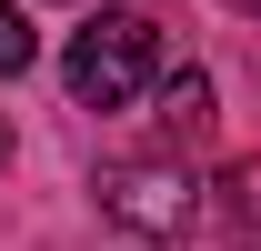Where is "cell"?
<instances>
[{
	"instance_id": "cell-1",
	"label": "cell",
	"mask_w": 261,
	"mask_h": 251,
	"mask_svg": "<svg viewBox=\"0 0 261 251\" xmlns=\"http://www.w3.org/2000/svg\"><path fill=\"white\" fill-rule=\"evenodd\" d=\"M151 70H161V31H151L141 10H100V20H81V31H70L61 81H70V101H81V111H130V101L151 91Z\"/></svg>"
},
{
	"instance_id": "cell-2",
	"label": "cell",
	"mask_w": 261,
	"mask_h": 251,
	"mask_svg": "<svg viewBox=\"0 0 261 251\" xmlns=\"http://www.w3.org/2000/svg\"><path fill=\"white\" fill-rule=\"evenodd\" d=\"M100 211L121 221L130 241H181L201 211L191 171H171V161H121V171H100Z\"/></svg>"
},
{
	"instance_id": "cell-3",
	"label": "cell",
	"mask_w": 261,
	"mask_h": 251,
	"mask_svg": "<svg viewBox=\"0 0 261 251\" xmlns=\"http://www.w3.org/2000/svg\"><path fill=\"white\" fill-rule=\"evenodd\" d=\"M161 121L181 131V141L211 131V81H201V70H171V81H161Z\"/></svg>"
},
{
	"instance_id": "cell-4",
	"label": "cell",
	"mask_w": 261,
	"mask_h": 251,
	"mask_svg": "<svg viewBox=\"0 0 261 251\" xmlns=\"http://www.w3.org/2000/svg\"><path fill=\"white\" fill-rule=\"evenodd\" d=\"M31 61H40V31L20 20V10H10V0H0V81H20Z\"/></svg>"
},
{
	"instance_id": "cell-5",
	"label": "cell",
	"mask_w": 261,
	"mask_h": 251,
	"mask_svg": "<svg viewBox=\"0 0 261 251\" xmlns=\"http://www.w3.org/2000/svg\"><path fill=\"white\" fill-rule=\"evenodd\" d=\"M231 10H261V0H231Z\"/></svg>"
}]
</instances>
